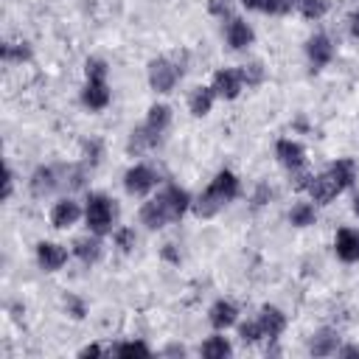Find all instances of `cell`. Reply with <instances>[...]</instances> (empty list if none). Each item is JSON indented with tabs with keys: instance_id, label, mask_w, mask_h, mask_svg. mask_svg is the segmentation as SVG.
<instances>
[{
	"instance_id": "cell-6",
	"label": "cell",
	"mask_w": 359,
	"mask_h": 359,
	"mask_svg": "<svg viewBox=\"0 0 359 359\" xmlns=\"http://www.w3.org/2000/svg\"><path fill=\"white\" fill-rule=\"evenodd\" d=\"M154 185H157V174H154L149 165H143V163L132 165V168L123 174V188H126V194H132V196H143V194H149Z\"/></svg>"
},
{
	"instance_id": "cell-14",
	"label": "cell",
	"mask_w": 359,
	"mask_h": 359,
	"mask_svg": "<svg viewBox=\"0 0 359 359\" xmlns=\"http://www.w3.org/2000/svg\"><path fill=\"white\" fill-rule=\"evenodd\" d=\"M334 247H337V255H339L342 261H348V264L359 261V230H351V227L337 230Z\"/></svg>"
},
{
	"instance_id": "cell-24",
	"label": "cell",
	"mask_w": 359,
	"mask_h": 359,
	"mask_svg": "<svg viewBox=\"0 0 359 359\" xmlns=\"http://www.w3.org/2000/svg\"><path fill=\"white\" fill-rule=\"evenodd\" d=\"M314 208L309 205V202H300V205H294L292 208V213H289V222L294 224V227H309V224H314Z\"/></svg>"
},
{
	"instance_id": "cell-2",
	"label": "cell",
	"mask_w": 359,
	"mask_h": 359,
	"mask_svg": "<svg viewBox=\"0 0 359 359\" xmlns=\"http://www.w3.org/2000/svg\"><path fill=\"white\" fill-rule=\"evenodd\" d=\"M353 180H356V165H353L351 160H337V163H331L323 174L311 177V182H309L306 191L311 194L314 202L328 205V202H331L334 196H339Z\"/></svg>"
},
{
	"instance_id": "cell-11",
	"label": "cell",
	"mask_w": 359,
	"mask_h": 359,
	"mask_svg": "<svg viewBox=\"0 0 359 359\" xmlns=\"http://www.w3.org/2000/svg\"><path fill=\"white\" fill-rule=\"evenodd\" d=\"M213 93L219 95V98H236L238 93H241V87H244V81H241V73L238 70H219L216 76H213Z\"/></svg>"
},
{
	"instance_id": "cell-39",
	"label": "cell",
	"mask_w": 359,
	"mask_h": 359,
	"mask_svg": "<svg viewBox=\"0 0 359 359\" xmlns=\"http://www.w3.org/2000/svg\"><path fill=\"white\" fill-rule=\"evenodd\" d=\"M353 213H356V216H359V196H356V199H353Z\"/></svg>"
},
{
	"instance_id": "cell-15",
	"label": "cell",
	"mask_w": 359,
	"mask_h": 359,
	"mask_svg": "<svg viewBox=\"0 0 359 359\" xmlns=\"http://www.w3.org/2000/svg\"><path fill=\"white\" fill-rule=\"evenodd\" d=\"M79 216H81V208H79L73 199H62V202H56V205H53V210H50V224L62 230V227L76 224V222H79Z\"/></svg>"
},
{
	"instance_id": "cell-17",
	"label": "cell",
	"mask_w": 359,
	"mask_h": 359,
	"mask_svg": "<svg viewBox=\"0 0 359 359\" xmlns=\"http://www.w3.org/2000/svg\"><path fill=\"white\" fill-rule=\"evenodd\" d=\"M236 317H238V309L233 303H227V300H216L210 306V311H208V320H210L213 328H230L236 323Z\"/></svg>"
},
{
	"instance_id": "cell-32",
	"label": "cell",
	"mask_w": 359,
	"mask_h": 359,
	"mask_svg": "<svg viewBox=\"0 0 359 359\" xmlns=\"http://www.w3.org/2000/svg\"><path fill=\"white\" fill-rule=\"evenodd\" d=\"M11 191H14V174H11V168L6 165V177H3V199H8Z\"/></svg>"
},
{
	"instance_id": "cell-38",
	"label": "cell",
	"mask_w": 359,
	"mask_h": 359,
	"mask_svg": "<svg viewBox=\"0 0 359 359\" xmlns=\"http://www.w3.org/2000/svg\"><path fill=\"white\" fill-rule=\"evenodd\" d=\"M266 194H269V188H266V185H261V188H258V194H255V205H264Z\"/></svg>"
},
{
	"instance_id": "cell-23",
	"label": "cell",
	"mask_w": 359,
	"mask_h": 359,
	"mask_svg": "<svg viewBox=\"0 0 359 359\" xmlns=\"http://www.w3.org/2000/svg\"><path fill=\"white\" fill-rule=\"evenodd\" d=\"M230 342L224 339V337H210L205 345H202V356L205 359H224V356H230Z\"/></svg>"
},
{
	"instance_id": "cell-20",
	"label": "cell",
	"mask_w": 359,
	"mask_h": 359,
	"mask_svg": "<svg viewBox=\"0 0 359 359\" xmlns=\"http://www.w3.org/2000/svg\"><path fill=\"white\" fill-rule=\"evenodd\" d=\"M73 252L84 261V264H95L98 258H101V241H98V236L93 233V238L87 236V238H76L73 241Z\"/></svg>"
},
{
	"instance_id": "cell-37",
	"label": "cell",
	"mask_w": 359,
	"mask_h": 359,
	"mask_svg": "<svg viewBox=\"0 0 359 359\" xmlns=\"http://www.w3.org/2000/svg\"><path fill=\"white\" fill-rule=\"evenodd\" d=\"M351 34H353V36H359V11H353V14H351Z\"/></svg>"
},
{
	"instance_id": "cell-36",
	"label": "cell",
	"mask_w": 359,
	"mask_h": 359,
	"mask_svg": "<svg viewBox=\"0 0 359 359\" xmlns=\"http://www.w3.org/2000/svg\"><path fill=\"white\" fill-rule=\"evenodd\" d=\"M81 356H101V348L98 345H87V348H81Z\"/></svg>"
},
{
	"instance_id": "cell-27",
	"label": "cell",
	"mask_w": 359,
	"mask_h": 359,
	"mask_svg": "<svg viewBox=\"0 0 359 359\" xmlns=\"http://www.w3.org/2000/svg\"><path fill=\"white\" fill-rule=\"evenodd\" d=\"M3 59L6 62H22V59H31V48L25 45V42H20V45H3Z\"/></svg>"
},
{
	"instance_id": "cell-18",
	"label": "cell",
	"mask_w": 359,
	"mask_h": 359,
	"mask_svg": "<svg viewBox=\"0 0 359 359\" xmlns=\"http://www.w3.org/2000/svg\"><path fill=\"white\" fill-rule=\"evenodd\" d=\"M213 98H216L213 87H196V90L191 93V98H188L191 115H196V118L208 115V112H210V107H213Z\"/></svg>"
},
{
	"instance_id": "cell-12",
	"label": "cell",
	"mask_w": 359,
	"mask_h": 359,
	"mask_svg": "<svg viewBox=\"0 0 359 359\" xmlns=\"http://www.w3.org/2000/svg\"><path fill=\"white\" fill-rule=\"evenodd\" d=\"M168 123H171V109H168L165 104H154V107L149 109V118H146L143 129H146V135H149L154 143H160V137H163V132L168 129Z\"/></svg>"
},
{
	"instance_id": "cell-34",
	"label": "cell",
	"mask_w": 359,
	"mask_h": 359,
	"mask_svg": "<svg viewBox=\"0 0 359 359\" xmlns=\"http://www.w3.org/2000/svg\"><path fill=\"white\" fill-rule=\"evenodd\" d=\"M67 303H70V309H73V317H76V320H79V317H84V306H81L79 300H73V297H70Z\"/></svg>"
},
{
	"instance_id": "cell-19",
	"label": "cell",
	"mask_w": 359,
	"mask_h": 359,
	"mask_svg": "<svg viewBox=\"0 0 359 359\" xmlns=\"http://www.w3.org/2000/svg\"><path fill=\"white\" fill-rule=\"evenodd\" d=\"M337 345H339L337 331L323 328V331H317V334H314V339H311L309 351H311L314 356H328V353H334V351H337Z\"/></svg>"
},
{
	"instance_id": "cell-13",
	"label": "cell",
	"mask_w": 359,
	"mask_h": 359,
	"mask_svg": "<svg viewBox=\"0 0 359 359\" xmlns=\"http://www.w3.org/2000/svg\"><path fill=\"white\" fill-rule=\"evenodd\" d=\"M258 325H261L264 337L278 339L283 334V328H286V314L280 309H275V306H264L261 314H258Z\"/></svg>"
},
{
	"instance_id": "cell-35",
	"label": "cell",
	"mask_w": 359,
	"mask_h": 359,
	"mask_svg": "<svg viewBox=\"0 0 359 359\" xmlns=\"http://www.w3.org/2000/svg\"><path fill=\"white\" fill-rule=\"evenodd\" d=\"M339 356H345V359H348V356H359V345H345V348L339 351Z\"/></svg>"
},
{
	"instance_id": "cell-7",
	"label": "cell",
	"mask_w": 359,
	"mask_h": 359,
	"mask_svg": "<svg viewBox=\"0 0 359 359\" xmlns=\"http://www.w3.org/2000/svg\"><path fill=\"white\" fill-rule=\"evenodd\" d=\"M275 154H278L280 165H286L289 171H300V168L306 165V149H303L300 143L289 140V137L278 140V146H275Z\"/></svg>"
},
{
	"instance_id": "cell-29",
	"label": "cell",
	"mask_w": 359,
	"mask_h": 359,
	"mask_svg": "<svg viewBox=\"0 0 359 359\" xmlns=\"http://www.w3.org/2000/svg\"><path fill=\"white\" fill-rule=\"evenodd\" d=\"M238 337H241V342H258V339L264 337V331H261V325H258V320H255V323L238 325Z\"/></svg>"
},
{
	"instance_id": "cell-26",
	"label": "cell",
	"mask_w": 359,
	"mask_h": 359,
	"mask_svg": "<svg viewBox=\"0 0 359 359\" xmlns=\"http://www.w3.org/2000/svg\"><path fill=\"white\" fill-rule=\"evenodd\" d=\"M297 3H300L303 17H309V20H320L328 11V0H297Z\"/></svg>"
},
{
	"instance_id": "cell-30",
	"label": "cell",
	"mask_w": 359,
	"mask_h": 359,
	"mask_svg": "<svg viewBox=\"0 0 359 359\" xmlns=\"http://www.w3.org/2000/svg\"><path fill=\"white\" fill-rule=\"evenodd\" d=\"M84 73H87V79H107V62L104 59H87Z\"/></svg>"
},
{
	"instance_id": "cell-25",
	"label": "cell",
	"mask_w": 359,
	"mask_h": 359,
	"mask_svg": "<svg viewBox=\"0 0 359 359\" xmlns=\"http://www.w3.org/2000/svg\"><path fill=\"white\" fill-rule=\"evenodd\" d=\"M238 73H241V81H244L247 87H255V84L264 81V67H261V62H250V65H244Z\"/></svg>"
},
{
	"instance_id": "cell-10",
	"label": "cell",
	"mask_w": 359,
	"mask_h": 359,
	"mask_svg": "<svg viewBox=\"0 0 359 359\" xmlns=\"http://www.w3.org/2000/svg\"><path fill=\"white\" fill-rule=\"evenodd\" d=\"M81 101L90 109H104L109 104V84H107V79H87V84L81 90Z\"/></svg>"
},
{
	"instance_id": "cell-8",
	"label": "cell",
	"mask_w": 359,
	"mask_h": 359,
	"mask_svg": "<svg viewBox=\"0 0 359 359\" xmlns=\"http://www.w3.org/2000/svg\"><path fill=\"white\" fill-rule=\"evenodd\" d=\"M36 261L45 272H56L67 261V250L62 244H53V241H39L36 244Z\"/></svg>"
},
{
	"instance_id": "cell-4",
	"label": "cell",
	"mask_w": 359,
	"mask_h": 359,
	"mask_svg": "<svg viewBox=\"0 0 359 359\" xmlns=\"http://www.w3.org/2000/svg\"><path fill=\"white\" fill-rule=\"evenodd\" d=\"M84 216H87V227L95 233V236H104L112 230V222H115V202L104 194H90L87 199V208H84Z\"/></svg>"
},
{
	"instance_id": "cell-3",
	"label": "cell",
	"mask_w": 359,
	"mask_h": 359,
	"mask_svg": "<svg viewBox=\"0 0 359 359\" xmlns=\"http://www.w3.org/2000/svg\"><path fill=\"white\" fill-rule=\"evenodd\" d=\"M238 196V180L233 171H219L210 185L205 188V194H199V199L194 202V213L199 219H210L216 216L227 202H233Z\"/></svg>"
},
{
	"instance_id": "cell-28",
	"label": "cell",
	"mask_w": 359,
	"mask_h": 359,
	"mask_svg": "<svg viewBox=\"0 0 359 359\" xmlns=\"http://www.w3.org/2000/svg\"><path fill=\"white\" fill-rule=\"evenodd\" d=\"M151 351H149V345H143V342H121L118 348H115V356H149Z\"/></svg>"
},
{
	"instance_id": "cell-16",
	"label": "cell",
	"mask_w": 359,
	"mask_h": 359,
	"mask_svg": "<svg viewBox=\"0 0 359 359\" xmlns=\"http://www.w3.org/2000/svg\"><path fill=\"white\" fill-rule=\"evenodd\" d=\"M252 39H255V34H252V28H250L244 20L236 17V20L227 22V45H230V48L241 50V48L252 45Z\"/></svg>"
},
{
	"instance_id": "cell-22",
	"label": "cell",
	"mask_w": 359,
	"mask_h": 359,
	"mask_svg": "<svg viewBox=\"0 0 359 359\" xmlns=\"http://www.w3.org/2000/svg\"><path fill=\"white\" fill-rule=\"evenodd\" d=\"M247 8H255V11H264V14H286L292 11V6L297 0H241Z\"/></svg>"
},
{
	"instance_id": "cell-9",
	"label": "cell",
	"mask_w": 359,
	"mask_h": 359,
	"mask_svg": "<svg viewBox=\"0 0 359 359\" xmlns=\"http://www.w3.org/2000/svg\"><path fill=\"white\" fill-rule=\"evenodd\" d=\"M306 53H309L311 67L320 70V67H325V65L331 62V56H334V45H331V39H328L325 34H317V36H311V39L306 42Z\"/></svg>"
},
{
	"instance_id": "cell-1",
	"label": "cell",
	"mask_w": 359,
	"mask_h": 359,
	"mask_svg": "<svg viewBox=\"0 0 359 359\" xmlns=\"http://www.w3.org/2000/svg\"><path fill=\"white\" fill-rule=\"evenodd\" d=\"M188 205H191V196L180 185H165L154 199H149L140 208V222L149 230H160L168 222H177L188 210Z\"/></svg>"
},
{
	"instance_id": "cell-21",
	"label": "cell",
	"mask_w": 359,
	"mask_h": 359,
	"mask_svg": "<svg viewBox=\"0 0 359 359\" xmlns=\"http://www.w3.org/2000/svg\"><path fill=\"white\" fill-rule=\"evenodd\" d=\"M56 188V174H53V168H36L34 171V177H31V191H34V196H45V194H50Z\"/></svg>"
},
{
	"instance_id": "cell-33",
	"label": "cell",
	"mask_w": 359,
	"mask_h": 359,
	"mask_svg": "<svg viewBox=\"0 0 359 359\" xmlns=\"http://www.w3.org/2000/svg\"><path fill=\"white\" fill-rule=\"evenodd\" d=\"M208 8H210V14H227L230 11V3L227 0H210Z\"/></svg>"
},
{
	"instance_id": "cell-5",
	"label": "cell",
	"mask_w": 359,
	"mask_h": 359,
	"mask_svg": "<svg viewBox=\"0 0 359 359\" xmlns=\"http://www.w3.org/2000/svg\"><path fill=\"white\" fill-rule=\"evenodd\" d=\"M180 76H182V70L168 59H151L149 62V84L154 93H171V87L177 84Z\"/></svg>"
},
{
	"instance_id": "cell-31",
	"label": "cell",
	"mask_w": 359,
	"mask_h": 359,
	"mask_svg": "<svg viewBox=\"0 0 359 359\" xmlns=\"http://www.w3.org/2000/svg\"><path fill=\"white\" fill-rule=\"evenodd\" d=\"M115 244H118L123 252H129V250L135 247V230H132V227H121V230L115 233Z\"/></svg>"
}]
</instances>
